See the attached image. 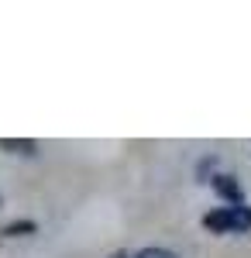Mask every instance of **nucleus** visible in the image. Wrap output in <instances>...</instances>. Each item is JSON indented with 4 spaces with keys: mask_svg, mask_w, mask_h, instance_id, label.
I'll list each match as a JSON object with an SVG mask.
<instances>
[{
    "mask_svg": "<svg viewBox=\"0 0 251 258\" xmlns=\"http://www.w3.org/2000/svg\"><path fill=\"white\" fill-rule=\"evenodd\" d=\"M203 227L213 234H227V231H251V207L248 203H231V207H217L210 214H203Z\"/></svg>",
    "mask_w": 251,
    "mask_h": 258,
    "instance_id": "f257e3e1",
    "label": "nucleus"
},
{
    "mask_svg": "<svg viewBox=\"0 0 251 258\" xmlns=\"http://www.w3.org/2000/svg\"><path fill=\"white\" fill-rule=\"evenodd\" d=\"M213 189H217L220 197L234 200V203H244V200H241V189H237V182H234V176H217V179H213Z\"/></svg>",
    "mask_w": 251,
    "mask_h": 258,
    "instance_id": "f03ea898",
    "label": "nucleus"
},
{
    "mask_svg": "<svg viewBox=\"0 0 251 258\" xmlns=\"http://www.w3.org/2000/svg\"><path fill=\"white\" fill-rule=\"evenodd\" d=\"M0 148H14V152H35L38 145H35V141H11V138H0Z\"/></svg>",
    "mask_w": 251,
    "mask_h": 258,
    "instance_id": "7ed1b4c3",
    "label": "nucleus"
},
{
    "mask_svg": "<svg viewBox=\"0 0 251 258\" xmlns=\"http://www.w3.org/2000/svg\"><path fill=\"white\" fill-rule=\"evenodd\" d=\"M138 258H179L175 251H169V248H141L138 251Z\"/></svg>",
    "mask_w": 251,
    "mask_h": 258,
    "instance_id": "20e7f679",
    "label": "nucleus"
},
{
    "mask_svg": "<svg viewBox=\"0 0 251 258\" xmlns=\"http://www.w3.org/2000/svg\"><path fill=\"white\" fill-rule=\"evenodd\" d=\"M110 258H138V255H128V251H117V255H110Z\"/></svg>",
    "mask_w": 251,
    "mask_h": 258,
    "instance_id": "39448f33",
    "label": "nucleus"
}]
</instances>
